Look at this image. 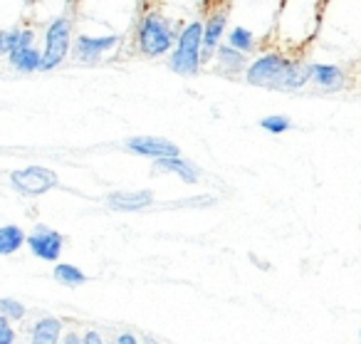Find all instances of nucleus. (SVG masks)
Instances as JSON below:
<instances>
[{"instance_id":"nucleus-8","label":"nucleus","mask_w":361,"mask_h":344,"mask_svg":"<svg viewBox=\"0 0 361 344\" xmlns=\"http://www.w3.org/2000/svg\"><path fill=\"white\" fill-rule=\"evenodd\" d=\"M126 149L136 156H149V159H169V156H180V149L176 144L159 136H134L126 141Z\"/></svg>"},{"instance_id":"nucleus-15","label":"nucleus","mask_w":361,"mask_h":344,"mask_svg":"<svg viewBox=\"0 0 361 344\" xmlns=\"http://www.w3.org/2000/svg\"><path fill=\"white\" fill-rule=\"evenodd\" d=\"M60 319H40V322L35 324V329H32V342L30 344H57V339H60Z\"/></svg>"},{"instance_id":"nucleus-3","label":"nucleus","mask_w":361,"mask_h":344,"mask_svg":"<svg viewBox=\"0 0 361 344\" xmlns=\"http://www.w3.org/2000/svg\"><path fill=\"white\" fill-rule=\"evenodd\" d=\"M201 42H203L201 20H193L180 28L173 50L169 52V70L180 77H196L201 72Z\"/></svg>"},{"instance_id":"nucleus-24","label":"nucleus","mask_w":361,"mask_h":344,"mask_svg":"<svg viewBox=\"0 0 361 344\" xmlns=\"http://www.w3.org/2000/svg\"><path fill=\"white\" fill-rule=\"evenodd\" d=\"M116 344H139V342H136L134 334L124 332V334H119V339H116Z\"/></svg>"},{"instance_id":"nucleus-22","label":"nucleus","mask_w":361,"mask_h":344,"mask_svg":"<svg viewBox=\"0 0 361 344\" xmlns=\"http://www.w3.org/2000/svg\"><path fill=\"white\" fill-rule=\"evenodd\" d=\"M0 344H16V332L8 324V317L0 314Z\"/></svg>"},{"instance_id":"nucleus-18","label":"nucleus","mask_w":361,"mask_h":344,"mask_svg":"<svg viewBox=\"0 0 361 344\" xmlns=\"http://www.w3.org/2000/svg\"><path fill=\"white\" fill-rule=\"evenodd\" d=\"M55 280L62 285H70V287H77V285H85L87 283V275L82 273L80 268H75V265H57L55 268Z\"/></svg>"},{"instance_id":"nucleus-10","label":"nucleus","mask_w":361,"mask_h":344,"mask_svg":"<svg viewBox=\"0 0 361 344\" xmlns=\"http://www.w3.org/2000/svg\"><path fill=\"white\" fill-rule=\"evenodd\" d=\"M310 82L322 92H339L346 85V72L339 65L317 62V65H310Z\"/></svg>"},{"instance_id":"nucleus-7","label":"nucleus","mask_w":361,"mask_h":344,"mask_svg":"<svg viewBox=\"0 0 361 344\" xmlns=\"http://www.w3.org/2000/svg\"><path fill=\"white\" fill-rule=\"evenodd\" d=\"M121 37L119 35H109V37H87L80 35L75 45V57L80 62H87V65H94L99 62L106 52H111L114 47H119Z\"/></svg>"},{"instance_id":"nucleus-4","label":"nucleus","mask_w":361,"mask_h":344,"mask_svg":"<svg viewBox=\"0 0 361 344\" xmlns=\"http://www.w3.org/2000/svg\"><path fill=\"white\" fill-rule=\"evenodd\" d=\"M72 45V23L70 18H57L45 35V52H42V65L40 70H55L62 60L67 57Z\"/></svg>"},{"instance_id":"nucleus-26","label":"nucleus","mask_w":361,"mask_h":344,"mask_svg":"<svg viewBox=\"0 0 361 344\" xmlns=\"http://www.w3.org/2000/svg\"><path fill=\"white\" fill-rule=\"evenodd\" d=\"M359 342H361V329H359Z\"/></svg>"},{"instance_id":"nucleus-25","label":"nucleus","mask_w":361,"mask_h":344,"mask_svg":"<svg viewBox=\"0 0 361 344\" xmlns=\"http://www.w3.org/2000/svg\"><path fill=\"white\" fill-rule=\"evenodd\" d=\"M62 344H82V339L77 337V334H67L65 342H62Z\"/></svg>"},{"instance_id":"nucleus-1","label":"nucleus","mask_w":361,"mask_h":344,"mask_svg":"<svg viewBox=\"0 0 361 344\" xmlns=\"http://www.w3.org/2000/svg\"><path fill=\"white\" fill-rule=\"evenodd\" d=\"M245 82L252 87H270V90H302L305 85H310V65L287 60L280 52H265L247 65Z\"/></svg>"},{"instance_id":"nucleus-27","label":"nucleus","mask_w":361,"mask_h":344,"mask_svg":"<svg viewBox=\"0 0 361 344\" xmlns=\"http://www.w3.org/2000/svg\"><path fill=\"white\" fill-rule=\"evenodd\" d=\"M30 3H32V0H30Z\"/></svg>"},{"instance_id":"nucleus-12","label":"nucleus","mask_w":361,"mask_h":344,"mask_svg":"<svg viewBox=\"0 0 361 344\" xmlns=\"http://www.w3.org/2000/svg\"><path fill=\"white\" fill-rule=\"evenodd\" d=\"M156 171H166V174H176L180 181L186 184H198L201 181V169L193 161L180 159V156H169V159H156L154 161Z\"/></svg>"},{"instance_id":"nucleus-13","label":"nucleus","mask_w":361,"mask_h":344,"mask_svg":"<svg viewBox=\"0 0 361 344\" xmlns=\"http://www.w3.org/2000/svg\"><path fill=\"white\" fill-rule=\"evenodd\" d=\"M213 57L218 60V70H221L223 75H228V77L240 75V72H245L247 65H250L245 52L235 50V47H231V45H223V42H221V47H218Z\"/></svg>"},{"instance_id":"nucleus-16","label":"nucleus","mask_w":361,"mask_h":344,"mask_svg":"<svg viewBox=\"0 0 361 344\" xmlns=\"http://www.w3.org/2000/svg\"><path fill=\"white\" fill-rule=\"evenodd\" d=\"M23 243H25L23 228H18V225H3V228H0V255L16 253Z\"/></svg>"},{"instance_id":"nucleus-17","label":"nucleus","mask_w":361,"mask_h":344,"mask_svg":"<svg viewBox=\"0 0 361 344\" xmlns=\"http://www.w3.org/2000/svg\"><path fill=\"white\" fill-rule=\"evenodd\" d=\"M228 45L235 47V50H240V52H245V55H250V52L255 50V37H252L250 30H245L243 25H238L228 32Z\"/></svg>"},{"instance_id":"nucleus-23","label":"nucleus","mask_w":361,"mask_h":344,"mask_svg":"<svg viewBox=\"0 0 361 344\" xmlns=\"http://www.w3.org/2000/svg\"><path fill=\"white\" fill-rule=\"evenodd\" d=\"M82 344H104V342H102L99 332H87L85 337H82Z\"/></svg>"},{"instance_id":"nucleus-5","label":"nucleus","mask_w":361,"mask_h":344,"mask_svg":"<svg viewBox=\"0 0 361 344\" xmlns=\"http://www.w3.org/2000/svg\"><path fill=\"white\" fill-rule=\"evenodd\" d=\"M11 181L18 191L30 194V196L45 194V191L57 186V176L52 174L50 169H42V166H30V169L16 171V174L11 176Z\"/></svg>"},{"instance_id":"nucleus-9","label":"nucleus","mask_w":361,"mask_h":344,"mask_svg":"<svg viewBox=\"0 0 361 344\" xmlns=\"http://www.w3.org/2000/svg\"><path fill=\"white\" fill-rule=\"evenodd\" d=\"M25 243L30 245V250L40 260H47V263H52V260L60 258L65 240H62V235L57 233V230L42 228V225H40V228H37L35 233L30 235V238H25Z\"/></svg>"},{"instance_id":"nucleus-2","label":"nucleus","mask_w":361,"mask_h":344,"mask_svg":"<svg viewBox=\"0 0 361 344\" xmlns=\"http://www.w3.org/2000/svg\"><path fill=\"white\" fill-rule=\"evenodd\" d=\"M176 37H178V30L161 13H146L136 25V47L141 55L151 60L169 55L176 45Z\"/></svg>"},{"instance_id":"nucleus-14","label":"nucleus","mask_w":361,"mask_h":344,"mask_svg":"<svg viewBox=\"0 0 361 344\" xmlns=\"http://www.w3.org/2000/svg\"><path fill=\"white\" fill-rule=\"evenodd\" d=\"M11 65L20 72H35V70H40V65H42V55L32 45L20 47V50L11 52Z\"/></svg>"},{"instance_id":"nucleus-6","label":"nucleus","mask_w":361,"mask_h":344,"mask_svg":"<svg viewBox=\"0 0 361 344\" xmlns=\"http://www.w3.org/2000/svg\"><path fill=\"white\" fill-rule=\"evenodd\" d=\"M228 25V11H216L213 16H208V20L203 23V42H201V65L203 62H211L216 50L221 47V40L226 35Z\"/></svg>"},{"instance_id":"nucleus-19","label":"nucleus","mask_w":361,"mask_h":344,"mask_svg":"<svg viewBox=\"0 0 361 344\" xmlns=\"http://www.w3.org/2000/svg\"><path fill=\"white\" fill-rule=\"evenodd\" d=\"M260 126L265 131H270V134H285V131L292 126V121H290V117L272 114V117H265V119H260Z\"/></svg>"},{"instance_id":"nucleus-21","label":"nucleus","mask_w":361,"mask_h":344,"mask_svg":"<svg viewBox=\"0 0 361 344\" xmlns=\"http://www.w3.org/2000/svg\"><path fill=\"white\" fill-rule=\"evenodd\" d=\"M18 37H20V30H3L0 32V55H11L18 45Z\"/></svg>"},{"instance_id":"nucleus-11","label":"nucleus","mask_w":361,"mask_h":344,"mask_svg":"<svg viewBox=\"0 0 361 344\" xmlns=\"http://www.w3.org/2000/svg\"><path fill=\"white\" fill-rule=\"evenodd\" d=\"M154 203V194L151 191H116V194H109L106 196V206H109L111 210H126V213H131V210H144L149 208V206Z\"/></svg>"},{"instance_id":"nucleus-20","label":"nucleus","mask_w":361,"mask_h":344,"mask_svg":"<svg viewBox=\"0 0 361 344\" xmlns=\"http://www.w3.org/2000/svg\"><path fill=\"white\" fill-rule=\"evenodd\" d=\"M0 314L8 319H20L23 314H25V307H23L20 302H16V299H0Z\"/></svg>"}]
</instances>
